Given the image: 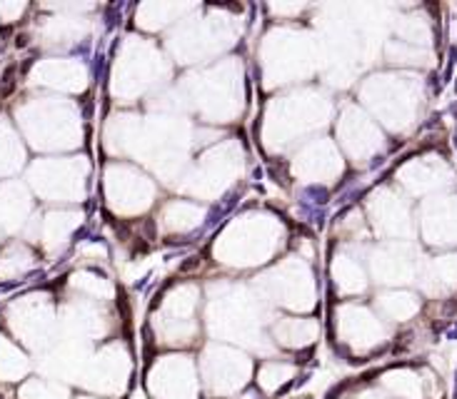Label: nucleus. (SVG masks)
<instances>
[{
    "instance_id": "1",
    "label": "nucleus",
    "mask_w": 457,
    "mask_h": 399,
    "mask_svg": "<svg viewBox=\"0 0 457 399\" xmlns=\"http://www.w3.org/2000/svg\"><path fill=\"white\" fill-rule=\"evenodd\" d=\"M297 399H308V397H297Z\"/></svg>"
}]
</instances>
